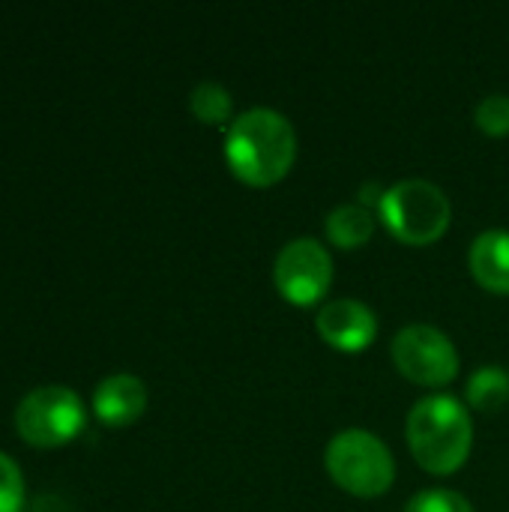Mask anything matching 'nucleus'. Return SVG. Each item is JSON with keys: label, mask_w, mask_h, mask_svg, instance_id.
<instances>
[{"label": "nucleus", "mask_w": 509, "mask_h": 512, "mask_svg": "<svg viewBox=\"0 0 509 512\" xmlns=\"http://www.w3.org/2000/svg\"><path fill=\"white\" fill-rule=\"evenodd\" d=\"M315 330L330 348L342 354H357L378 339V318L366 303L342 297L318 309Z\"/></svg>", "instance_id": "nucleus-8"}, {"label": "nucleus", "mask_w": 509, "mask_h": 512, "mask_svg": "<svg viewBox=\"0 0 509 512\" xmlns=\"http://www.w3.org/2000/svg\"><path fill=\"white\" fill-rule=\"evenodd\" d=\"M375 216L366 204H339L327 213V240L339 249H360L375 234Z\"/></svg>", "instance_id": "nucleus-11"}, {"label": "nucleus", "mask_w": 509, "mask_h": 512, "mask_svg": "<svg viewBox=\"0 0 509 512\" xmlns=\"http://www.w3.org/2000/svg\"><path fill=\"white\" fill-rule=\"evenodd\" d=\"M297 159V132L291 120L273 108H249L237 114L225 132V162L231 174L252 186L267 189L288 177Z\"/></svg>", "instance_id": "nucleus-1"}, {"label": "nucleus", "mask_w": 509, "mask_h": 512, "mask_svg": "<svg viewBox=\"0 0 509 512\" xmlns=\"http://www.w3.org/2000/svg\"><path fill=\"white\" fill-rule=\"evenodd\" d=\"M0 512H24V477L12 456L0 450Z\"/></svg>", "instance_id": "nucleus-16"}, {"label": "nucleus", "mask_w": 509, "mask_h": 512, "mask_svg": "<svg viewBox=\"0 0 509 512\" xmlns=\"http://www.w3.org/2000/svg\"><path fill=\"white\" fill-rule=\"evenodd\" d=\"M468 264L480 288L492 294H509V231L492 228L477 234L468 252Z\"/></svg>", "instance_id": "nucleus-10"}, {"label": "nucleus", "mask_w": 509, "mask_h": 512, "mask_svg": "<svg viewBox=\"0 0 509 512\" xmlns=\"http://www.w3.org/2000/svg\"><path fill=\"white\" fill-rule=\"evenodd\" d=\"M330 480L354 498H381L393 489L396 459L390 447L369 429H345L324 450Z\"/></svg>", "instance_id": "nucleus-4"}, {"label": "nucleus", "mask_w": 509, "mask_h": 512, "mask_svg": "<svg viewBox=\"0 0 509 512\" xmlns=\"http://www.w3.org/2000/svg\"><path fill=\"white\" fill-rule=\"evenodd\" d=\"M474 123L480 132L492 135V138H504L509 135V96L507 93H492L486 96L477 111H474Z\"/></svg>", "instance_id": "nucleus-15"}, {"label": "nucleus", "mask_w": 509, "mask_h": 512, "mask_svg": "<svg viewBox=\"0 0 509 512\" xmlns=\"http://www.w3.org/2000/svg\"><path fill=\"white\" fill-rule=\"evenodd\" d=\"M87 429L81 396L63 384L30 390L15 408V432L33 450H57L72 444Z\"/></svg>", "instance_id": "nucleus-5"}, {"label": "nucleus", "mask_w": 509, "mask_h": 512, "mask_svg": "<svg viewBox=\"0 0 509 512\" xmlns=\"http://www.w3.org/2000/svg\"><path fill=\"white\" fill-rule=\"evenodd\" d=\"M402 512H474V504L453 489H423Z\"/></svg>", "instance_id": "nucleus-14"}, {"label": "nucleus", "mask_w": 509, "mask_h": 512, "mask_svg": "<svg viewBox=\"0 0 509 512\" xmlns=\"http://www.w3.org/2000/svg\"><path fill=\"white\" fill-rule=\"evenodd\" d=\"M405 435L417 465L435 477L456 474L468 462L474 447L471 414L459 399L447 393L420 399L408 414Z\"/></svg>", "instance_id": "nucleus-2"}, {"label": "nucleus", "mask_w": 509, "mask_h": 512, "mask_svg": "<svg viewBox=\"0 0 509 512\" xmlns=\"http://www.w3.org/2000/svg\"><path fill=\"white\" fill-rule=\"evenodd\" d=\"M333 255L315 237L285 243L273 261V282L291 306H315L333 285Z\"/></svg>", "instance_id": "nucleus-7"}, {"label": "nucleus", "mask_w": 509, "mask_h": 512, "mask_svg": "<svg viewBox=\"0 0 509 512\" xmlns=\"http://www.w3.org/2000/svg\"><path fill=\"white\" fill-rule=\"evenodd\" d=\"M375 210L387 234L405 246H432L453 222V204L444 189L420 177L384 189Z\"/></svg>", "instance_id": "nucleus-3"}, {"label": "nucleus", "mask_w": 509, "mask_h": 512, "mask_svg": "<svg viewBox=\"0 0 509 512\" xmlns=\"http://www.w3.org/2000/svg\"><path fill=\"white\" fill-rule=\"evenodd\" d=\"M189 111L204 126H222L234 120V96L216 81H201L189 93Z\"/></svg>", "instance_id": "nucleus-13"}, {"label": "nucleus", "mask_w": 509, "mask_h": 512, "mask_svg": "<svg viewBox=\"0 0 509 512\" xmlns=\"http://www.w3.org/2000/svg\"><path fill=\"white\" fill-rule=\"evenodd\" d=\"M390 354H393V363L396 369L420 384V387H429V390H441V387H450L459 375V351L453 345V339L432 327V324H408L402 327L396 336H393V345H390Z\"/></svg>", "instance_id": "nucleus-6"}, {"label": "nucleus", "mask_w": 509, "mask_h": 512, "mask_svg": "<svg viewBox=\"0 0 509 512\" xmlns=\"http://www.w3.org/2000/svg\"><path fill=\"white\" fill-rule=\"evenodd\" d=\"M465 399L474 411L495 414L509 405V372L501 366H483L471 375L465 387Z\"/></svg>", "instance_id": "nucleus-12"}, {"label": "nucleus", "mask_w": 509, "mask_h": 512, "mask_svg": "<svg viewBox=\"0 0 509 512\" xmlns=\"http://www.w3.org/2000/svg\"><path fill=\"white\" fill-rule=\"evenodd\" d=\"M93 417L105 429H126L147 411V387L135 375H108L93 390Z\"/></svg>", "instance_id": "nucleus-9"}]
</instances>
